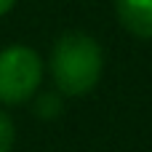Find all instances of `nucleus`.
Listing matches in <instances>:
<instances>
[{
    "label": "nucleus",
    "instance_id": "20e7f679",
    "mask_svg": "<svg viewBox=\"0 0 152 152\" xmlns=\"http://www.w3.org/2000/svg\"><path fill=\"white\" fill-rule=\"evenodd\" d=\"M13 139H16V128L13 120L5 110H0V152H11L13 150Z\"/></svg>",
    "mask_w": 152,
    "mask_h": 152
},
{
    "label": "nucleus",
    "instance_id": "423d86ee",
    "mask_svg": "<svg viewBox=\"0 0 152 152\" xmlns=\"http://www.w3.org/2000/svg\"><path fill=\"white\" fill-rule=\"evenodd\" d=\"M13 5H16V0H0V16L11 13V11H13Z\"/></svg>",
    "mask_w": 152,
    "mask_h": 152
},
{
    "label": "nucleus",
    "instance_id": "7ed1b4c3",
    "mask_svg": "<svg viewBox=\"0 0 152 152\" xmlns=\"http://www.w3.org/2000/svg\"><path fill=\"white\" fill-rule=\"evenodd\" d=\"M115 13L126 32L152 40V0H115Z\"/></svg>",
    "mask_w": 152,
    "mask_h": 152
},
{
    "label": "nucleus",
    "instance_id": "f03ea898",
    "mask_svg": "<svg viewBox=\"0 0 152 152\" xmlns=\"http://www.w3.org/2000/svg\"><path fill=\"white\" fill-rule=\"evenodd\" d=\"M43 75L45 64L35 48L21 43L0 48V104L3 107L27 104L40 91Z\"/></svg>",
    "mask_w": 152,
    "mask_h": 152
},
{
    "label": "nucleus",
    "instance_id": "39448f33",
    "mask_svg": "<svg viewBox=\"0 0 152 152\" xmlns=\"http://www.w3.org/2000/svg\"><path fill=\"white\" fill-rule=\"evenodd\" d=\"M35 96H37V94H35ZM35 112H37L40 118H56V115L61 112V99H59L56 94H43V96H37Z\"/></svg>",
    "mask_w": 152,
    "mask_h": 152
},
{
    "label": "nucleus",
    "instance_id": "f257e3e1",
    "mask_svg": "<svg viewBox=\"0 0 152 152\" xmlns=\"http://www.w3.org/2000/svg\"><path fill=\"white\" fill-rule=\"evenodd\" d=\"M48 69L59 94L86 96L102 80L104 51L99 40L88 32H64L51 48Z\"/></svg>",
    "mask_w": 152,
    "mask_h": 152
}]
</instances>
